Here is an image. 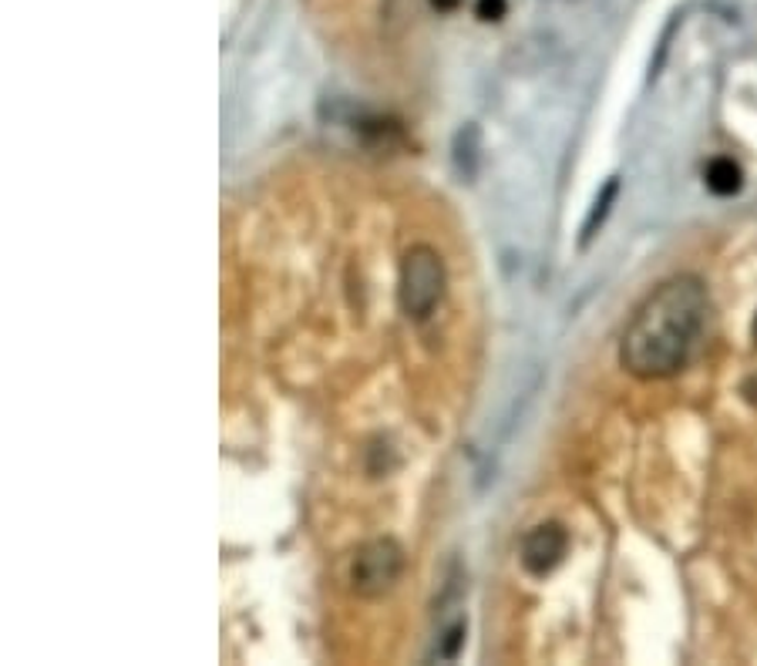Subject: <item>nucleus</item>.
Masks as SVG:
<instances>
[{
	"instance_id": "obj_1",
	"label": "nucleus",
	"mask_w": 757,
	"mask_h": 666,
	"mask_svg": "<svg viewBox=\"0 0 757 666\" xmlns=\"http://www.w3.org/2000/svg\"><path fill=\"white\" fill-rule=\"evenodd\" d=\"M708 313V287L697 276H673L646 297L630 320L620 344V364L636 380L673 377L687 367L704 337Z\"/></svg>"
},
{
	"instance_id": "obj_10",
	"label": "nucleus",
	"mask_w": 757,
	"mask_h": 666,
	"mask_svg": "<svg viewBox=\"0 0 757 666\" xmlns=\"http://www.w3.org/2000/svg\"><path fill=\"white\" fill-rule=\"evenodd\" d=\"M754 347H757V320H754Z\"/></svg>"
},
{
	"instance_id": "obj_7",
	"label": "nucleus",
	"mask_w": 757,
	"mask_h": 666,
	"mask_svg": "<svg viewBox=\"0 0 757 666\" xmlns=\"http://www.w3.org/2000/svg\"><path fill=\"white\" fill-rule=\"evenodd\" d=\"M461 643H465V623H455V626H448V630L442 633V646H438V656H442V659H455V656H458V650H461Z\"/></svg>"
},
{
	"instance_id": "obj_6",
	"label": "nucleus",
	"mask_w": 757,
	"mask_h": 666,
	"mask_svg": "<svg viewBox=\"0 0 757 666\" xmlns=\"http://www.w3.org/2000/svg\"><path fill=\"white\" fill-rule=\"evenodd\" d=\"M741 169L731 162V158H717L711 162V169H708V189L717 192V196H734L741 192Z\"/></svg>"
},
{
	"instance_id": "obj_4",
	"label": "nucleus",
	"mask_w": 757,
	"mask_h": 666,
	"mask_svg": "<svg viewBox=\"0 0 757 666\" xmlns=\"http://www.w3.org/2000/svg\"><path fill=\"white\" fill-rule=\"evenodd\" d=\"M569 552V532L559 522H546V525H535L525 542H522V566L532 576H549Z\"/></svg>"
},
{
	"instance_id": "obj_5",
	"label": "nucleus",
	"mask_w": 757,
	"mask_h": 666,
	"mask_svg": "<svg viewBox=\"0 0 757 666\" xmlns=\"http://www.w3.org/2000/svg\"><path fill=\"white\" fill-rule=\"evenodd\" d=\"M616 192H620V176H613V179L603 186V192L597 196V202H592V209H589V215H586V222H582V236H579V246H589L592 240H597L600 226H603V222H606V215H610V206L616 202Z\"/></svg>"
},
{
	"instance_id": "obj_2",
	"label": "nucleus",
	"mask_w": 757,
	"mask_h": 666,
	"mask_svg": "<svg viewBox=\"0 0 757 666\" xmlns=\"http://www.w3.org/2000/svg\"><path fill=\"white\" fill-rule=\"evenodd\" d=\"M445 259L424 243L411 246L401 259V307L414 323H424L445 300Z\"/></svg>"
},
{
	"instance_id": "obj_9",
	"label": "nucleus",
	"mask_w": 757,
	"mask_h": 666,
	"mask_svg": "<svg viewBox=\"0 0 757 666\" xmlns=\"http://www.w3.org/2000/svg\"><path fill=\"white\" fill-rule=\"evenodd\" d=\"M431 4H435L438 11H455V8L461 4V0H431Z\"/></svg>"
},
{
	"instance_id": "obj_8",
	"label": "nucleus",
	"mask_w": 757,
	"mask_h": 666,
	"mask_svg": "<svg viewBox=\"0 0 757 666\" xmlns=\"http://www.w3.org/2000/svg\"><path fill=\"white\" fill-rule=\"evenodd\" d=\"M502 14H505V0H478L481 21H502Z\"/></svg>"
},
{
	"instance_id": "obj_3",
	"label": "nucleus",
	"mask_w": 757,
	"mask_h": 666,
	"mask_svg": "<svg viewBox=\"0 0 757 666\" xmlns=\"http://www.w3.org/2000/svg\"><path fill=\"white\" fill-rule=\"evenodd\" d=\"M404 548L394 539H370L364 542L350 559V589L360 599H381L388 596L404 576Z\"/></svg>"
}]
</instances>
